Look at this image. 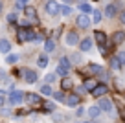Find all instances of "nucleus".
<instances>
[{"instance_id": "f704fd0d", "label": "nucleus", "mask_w": 125, "mask_h": 123, "mask_svg": "<svg viewBox=\"0 0 125 123\" xmlns=\"http://www.w3.org/2000/svg\"><path fill=\"white\" fill-rule=\"evenodd\" d=\"M17 9H26V2H24V0H17Z\"/></svg>"}, {"instance_id": "dca6fc26", "label": "nucleus", "mask_w": 125, "mask_h": 123, "mask_svg": "<svg viewBox=\"0 0 125 123\" xmlns=\"http://www.w3.org/2000/svg\"><path fill=\"white\" fill-rule=\"evenodd\" d=\"M79 11H81V15H88V13H92V8H90V4H86L85 0H81L79 2Z\"/></svg>"}, {"instance_id": "c9c22d12", "label": "nucleus", "mask_w": 125, "mask_h": 123, "mask_svg": "<svg viewBox=\"0 0 125 123\" xmlns=\"http://www.w3.org/2000/svg\"><path fill=\"white\" fill-rule=\"evenodd\" d=\"M44 79H46V83H53V81H55V73H48Z\"/></svg>"}, {"instance_id": "9d476101", "label": "nucleus", "mask_w": 125, "mask_h": 123, "mask_svg": "<svg viewBox=\"0 0 125 123\" xmlns=\"http://www.w3.org/2000/svg\"><path fill=\"white\" fill-rule=\"evenodd\" d=\"M90 24H92V20H90L88 15H79L77 17V26L79 28H88Z\"/></svg>"}, {"instance_id": "423d86ee", "label": "nucleus", "mask_w": 125, "mask_h": 123, "mask_svg": "<svg viewBox=\"0 0 125 123\" xmlns=\"http://www.w3.org/2000/svg\"><path fill=\"white\" fill-rule=\"evenodd\" d=\"M24 99H26V103H30V105H41V96L39 94L26 92L24 94Z\"/></svg>"}, {"instance_id": "473e14b6", "label": "nucleus", "mask_w": 125, "mask_h": 123, "mask_svg": "<svg viewBox=\"0 0 125 123\" xmlns=\"http://www.w3.org/2000/svg\"><path fill=\"white\" fill-rule=\"evenodd\" d=\"M44 110H46V112H53L55 110V105L53 103H44Z\"/></svg>"}, {"instance_id": "7ed1b4c3", "label": "nucleus", "mask_w": 125, "mask_h": 123, "mask_svg": "<svg viewBox=\"0 0 125 123\" xmlns=\"http://www.w3.org/2000/svg\"><path fill=\"white\" fill-rule=\"evenodd\" d=\"M46 13H48V15H52V17L59 15V13H61V4L55 2V0H50V2L46 4Z\"/></svg>"}, {"instance_id": "412c9836", "label": "nucleus", "mask_w": 125, "mask_h": 123, "mask_svg": "<svg viewBox=\"0 0 125 123\" xmlns=\"http://www.w3.org/2000/svg\"><path fill=\"white\" fill-rule=\"evenodd\" d=\"M99 114H101V110H99L98 105H94V107H90V108H88V116H90V118H98Z\"/></svg>"}, {"instance_id": "ea45409f", "label": "nucleus", "mask_w": 125, "mask_h": 123, "mask_svg": "<svg viewBox=\"0 0 125 123\" xmlns=\"http://www.w3.org/2000/svg\"><path fill=\"white\" fill-rule=\"evenodd\" d=\"M0 11H2V2H0Z\"/></svg>"}, {"instance_id": "aec40b11", "label": "nucleus", "mask_w": 125, "mask_h": 123, "mask_svg": "<svg viewBox=\"0 0 125 123\" xmlns=\"http://www.w3.org/2000/svg\"><path fill=\"white\" fill-rule=\"evenodd\" d=\"M101 19H103V13L99 11V9H94V11H92V22L99 24V22H101Z\"/></svg>"}, {"instance_id": "0eeeda50", "label": "nucleus", "mask_w": 125, "mask_h": 123, "mask_svg": "<svg viewBox=\"0 0 125 123\" xmlns=\"http://www.w3.org/2000/svg\"><path fill=\"white\" fill-rule=\"evenodd\" d=\"M118 9H120V4H107L105 8V15L109 17V19H114L118 13Z\"/></svg>"}, {"instance_id": "f03ea898", "label": "nucleus", "mask_w": 125, "mask_h": 123, "mask_svg": "<svg viewBox=\"0 0 125 123\" xmlns=\"http://www.w3.org/2000/svg\"><path fill=\"white\" fill-rule=\"evenodd\" d=\"M99 110L101 112H107V114H112V110H114V105H112V101L110 99H107V97H99Z\"/></svg>"}, {"instance_id": "bb28decb", "label": "nucleus", "mask_w": 125, "mask_h": 123, "mask_svg": "<svg viewBox=\"0 0 125 123\" xmlns=\"http://www.w3.org/2000/svg\"><path fill=\"white\" fill-rule=\"evenodd\" d=\"M110 68H112V70H120V68H121L118 57H110Z\"/></svg>"}, {"instance_id": "39448f33", "label": "nucleus", "mask_w": 125, "mask_h": 123, "mask_svg": "<svg viewBox=\"0 0 125 123\" xmlns=\"http://www.w3.org/2000/svg\"><path fill=\"white\" fill-rule=\"evenodd\" d=\"M22 77H24V81L26 83H30V85H33V83H37V72H33V70H22Z\"/></svg>"}, {"instance_id": "f8f14e48", "label": "nucleus", "mask_w": 125, "mask_h": 123, "mask_svg": "<svg viewBox=\"0 0 125 123\" xmlns=\"http://www.w3.org/2000/svg\"><path fill=\"white\" fill-rule=\"evenodd\" d=\"M24 11H26V17H28V20H30V22H37V11L31 8V6H26V9H24Z\"/></svg>"}, {"instance_id": "ddd939ff", "label": "nucleus", "mask_w": 125, "mask_h": 123, "mask_svg": "<svg viewBox=\"0 0 125 123\" xmlns=\"http://www.w3.org/2000/svg\"><path fill=\"white\" fill-rule=\"evenodd\" d=\"M9 51H11V42L2 39L0 41V53H9Z\"/></svg>"}, {"instance_id": "a211bd4d", "label": "nucleus", "mask_w": 125, "mask_h": 123, "mask_svg": "<svg viewBox=\"0 0 125 123\" xmlns=\"http://www.w3.org/2000/svg\"><path fill=\"white\" fill-rule=\"evenodd\" d=\"M86 72H88V73H103V68L99 64H94V62H92V64L86 66Z\"/></svg>"}, {"instance_id": "1a4fd4ad", "label": "nucleus", "mask_w": 125, "mask_h": 123, "mask_svg": "<svg viewBox=\"0 0 125 123\" xmlns=\"http://www.w3.org/2000/svg\"><path fill=\"white\" fill-rule=\"evenodd\" d=\"M107 90H109V88H107V85H98L96 88L92 90V96L94 97H103L107 94Z\"/></svg>"}, {"instance_id": "7c9ffc66", "label": "nucleus", "mask_w": 125, "mask_h": 123, "mask_svg": "<svg viewBox=\"0 0 125 123\" xmlns=\"http://www.w3.org/2000/svg\"><path fill=\"white\" fill-rule=\"evenodd\" d=\"M53 97L57 101H66V97H64V94H62V92H53Z\"/></svg>"}, {"instance_id": "2eb2a0df", "label": "nucleus", "mask_w": 125, "mask_h": 123, "mask_svg": "<svg viewBox=\"0 0 125 123\" xmlns=\"http://www.w3.org/2000/svg\"><path fill=\"white\" fill-rule=\"evenodd\" d=\"M94 37H96V42H98L99 46H105V42H107V35L103 33V31H96V33H94Z\"/></svg>"}, {"instance_id": "72a5a7b5", "label": "nucleus", "mask_w": 125, "mask_h": 123, "mask_svg": "<svg viewBox=\"0 0 125 123\" xmlns=\"http://www.w3.org/2000/svg\"><path fill=\"white\" fill-rule=\"evenodd\" d=\"M8 22L9 24H15L17 22V15H15V13H9V15H8Z\"/></svg>"}, {"instance_id": "c756f323", "label": "nucleus", "mask_w": 125, "mask_h": 123, "mask_svg": "<svg viewBox=\"0 0 125 123\" xmlns=\"http://www.w3.org/2000/svg\"><path fill=\"white\" fill-rule=\"evenodd\" d=\"M59 64H61V66H64V68H70V66H72V62H70V59H68V57H62Z\"/></svg>"}, {"instance_id": "b1692460", "label": "nucleus", "mask_w": 125, "mask_h": 123, "mask_svg": "<svg viewBox=\"0 0 125 123\" xmlns=\"http://www.w3.org/2000/svg\"><path fill=\"white\" fill-rule=\"evenodd\" d=\"M44 50L46 51H53L55 50V41L53 39H48L46 42H44Z\"/></svg>"}, {"instance_id": "58836bf2", "label": "nucleus", "mask_w": 125, "mask_h": 123, "mask_svg": "<svg viewBox=\"0 0 125 123\" xmlns=\"http://www.w3.org/2000/svg\"><path fill=\"white\" fill-rule=\"evenodd\" d=\"M62 2H66V4H70V2H72V0H62Z\"/></svg>"}, {"instance_id": "4c0bfd02", "label": "nucleus", "mask_w": 125, "mask_h": 123, "mask_svg": "<svg viewBox=\"0 0 125 123\" xmlns=\"http://www.w3.org/2000/svg\"><path fill=\"white\" fill-rule=\"evenodd\" d=\"M120 19H121V22L125 24V11H123V13H121V15H120Z\"/></svg>"}, {"instance_id": "6e6552de", "label": "nucleus", "mask_w": 125, "mask_h": 123, "mask_svg": "<svg viewBox=\"0 0 125 123\" xmlns=\"http://www.w3.org/2000/svg\"><path fill=\"white\" fill-rule=\"evenodd\" d=\"M64 41H66V44H68V46H75V44L79 42V35L75 33V31H70V33H66Z\"/></svg>"}, {"instance_id": "37998d69", "label": "nucleus", "mask_w": 125, "mask_h": 123, "mask_svg": "<svg viewBox=\"0 0 125 123\" xmlns=\"http://www.w3.org/2000/svg\"><path fill=\"white\" fill-rule=\"evenodd\" d=\"M96 2H98V0H96Z\"/></svg>"}, {"instance_id": "f3484780", "label": "nucleus", "mask_w": 125, "mask_h": 123, "mask_svg": "<svg viewBox=\"0 0 125 123\" xmlns=\"http://www.w3.org/2000/svg\"><path fill=\"white\" fill-rule=\"evenodd\" d=\"M79 46H81V51H90V50H92V39H85V41H81Z\"/></svg>"}, {"instance_id": "a19ab883", "label": "nucleus", "mask_w": 125, "mask_h": 123, "mask_svg": "<svg viewBox=\"0 0 125 123\" xmlns=\"http://www.w3.org/2000/svg\"><path fill=\"white\" fill-rule=\"evenodd\" d=\"M85 123H92V121H85Z\"/></svg>"}, {"instance_id": "2f4dec72", "label": "nucleus", "mask_w": 125, "mask_h": 123, "mask_svg": "<svg viewBox=\"0 0 125 123\" xmlns=\"http://www.w3.org/2000/svg\"><path fill=\"white\" fill-rule=\"evenodd\" d=\"M116 57H118V61H120V64L123 66V64H125V51H120Z\"/></svg>"}, {"instance_id": "a878e982", "label": "nucleus", "mask_w": 125, "mask_h": 123, "mask_svg": "<svg viewBox=\"0 0 125 123\" xmlns=\"http://www.w3.org/2000/svg\"><path fill=\"white\" fill-rule=\"evenodd\" d=\"M37 64H39L41 68H46V66H48V57H46V55H39V59H37Z\"/></svg>"}, {"instance_id": "5701e85b", "label": "nucleus", "mask_w": 125, "mask_h": 123, "mask_svg": "<svg viewBox=\"0 0 125 123\" xmlns=\"http://www.w3.org/2000/svg\"><path fill=\"white\" fill-rule=\"evenodd\" d=\"M61 88L62 90H70L72 88V79L70 77H64V79L61 81Z\"/></svg>"}, {"instance_id": "cd10ccee", "label": "nucleus", "mask_w": 125, "mask_h": 123, "mask_svg": "<svg viewBox=\"0 0 125 123\" xmlns=\"http://www.w3.org/2000/svg\"><path fill=\"white\" fill-rule=\"evenodd\" d=\"M61 13L64 17H70L72 15V8H70V6H61Z\"/></svg>"}, {"instance_id": "c85d7f7f", "label": "nucleus", "mask_w": 125, "mask_h": 123, "mask_svg": "<svg viewBox=\"0 0 125 123\" xmlns=\"http://www.w3.org/2000/svg\"><path fill=\"white\" fill-rule=\"evenodd\" d=\"M8 64H15V62H19V55H15V53H11V55H8Z\"/></svg>"}, {"instance_id": "79ce46f5", "label": "nucleus", "mask_w": 125, "mask_h": 123, "mask_svg": "<svg viewBox=\"0 0 125 123\" xmlns=\"http://www.w3.org/2000/svg\"><path fill=\"white\" fill-rule=\"evenodd\" d=\"M24 2H28V0H24Z\"/></svg>"}, {"instance_id": "4be33fe9", "label": "nucleus", "mask_w": 125, "mask_h": 123, "mask_svg": "<svg viewBox=\"0 0 125 123\" xmlns=\"http://www.w3.org/2000/svg\"><path fill=\"white\" fill-rule=\"evenodd\" d=\"M55 73H57V75H62V77H68V73H70V68H64V66L59 64L57 70H55Z\"/></svg>"}, {"instance_id": "6ab92c4d", "label": "nucleus", "mask_w": 125, "mask_h": 123, "mask_svg": "<svg viewBox=\"0 0 125 123\" xmlns=\"http://www.w3.org/2000/svg\"><path fill=\"white\" fill-rule=\"evenodd\" d=\"M83 86H85V90H90V92H92V90L98 86V83H96V79H86L85 83H83Z\"/></svg>"}, {"instance_id": "20e7f679", "label": "nucleus", "mask_w": 125, "mask_h": 123, "mask_svg": "<svg viewBox=\"0 0 125 123\" xmlns=\"http://www.w3.org/2000/svg\"><path fill=\"white\" fill-rule=\"evenodd\" d=\"M22 101H24V92H19V90L11 92V94H9V97H8V103L9 105H19V103H22Z\"/></svg>"}, {"instance_id": "9b49d317", "label": "nucleus", "mask_w": 125, "mask_h": 123, "mask_svg": "<svg viewBox=\"0 0 125 123\" xmlns=\"http://www.w3.org/2000/svg\"><path fill=\"white\" fill-rule=\"evenodd\" d=\"M79 101H81V97H79L77 94H70V96L66 97V101H64V103H66L68 107H77Z\"/></svg>"}, {"instance_id": "f257e3e1", "label": "nucleus", "mask_w": 125, "mask_h": 123, "mask_svg": "<svg viewBox=\"0 0 125 123\" xmlns=\"http://www.w3.org/2000/svg\"><path fill=\"white\" fill-rule=\"evenodd\" d=\"M17 35H19V41H20V42H24V41L30 42V41H35V37H37V33H35V31H31L30 28H20Z\"/></svg>"}, {"instance_id": "4468645a", "label": "nucleus", "mask_w": 125, "mask_h": 123, "mask_svg": "<svg viewBox=\"0 0 125 123\" xmlns=\"http://www.w3.org/2000/svg\"><path fill=\"white\" fill-rule=\"evenodd\" d=\"M125 41V31H116L112 35V44H121Z\"/></svg>"}, {"instance_id": "e433bc0d", "label": "nucleus", "mask_w": 125, "mask_h": 123, "mask_svg": "<svg viewBox=\"0 0 125 123\" xmlns=\"http://www.w3.org/2000/svg\"><path fill=\"white\" fill-rule=\"evenodd\" d=\"M2 94H4V92H0V108L4 107V103H6V99H4V96H2Z\"/></svg>"}, {"instance_id": "393cba45", "label": "nucleus", "mask_w": 125, "mask_h": 123, "mask_svg": "<svg viewBox=\"0 0 125 123\" xmlns=\"http://www.w3.org/2000/svg\"><path fill=\"white\" fill-rule=\"evenodd\" d=\"M41 94H44V96H53V90H52L50 85H42L41 86Z\"/></svg>"}]
</instances>
